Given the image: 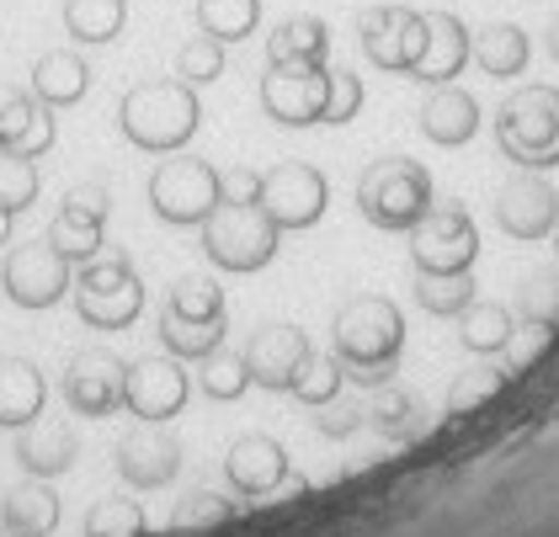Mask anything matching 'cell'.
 <instances>
[{"instance_id":"6da1fadb","label":"cell","mask_w":559,"mask_h":537,"mask_svg":"<svg viewBox=\"0 0 559 537\" xmlns=\"http://www.w3.org/2000/svg\"><path fill=\"white\" fill-rule=\"evenodd\" d=\"M400 351H405V314L394 309V298L379 293H357L346 298L331 320V357L357 389H384L400 372Z\"/></svg>"},{"instance_id":"7a4b0ae2","label":"cell","mask_w":559,"mask_h":537,"mask_svg":"<svg viewBox=\"0 0 559 537\" xmlns=\"http://www.w3.org/2000/svg\"><path fill=\"white\" fill-rule=\"evenodd\" d=\"M203 123V102L187 81H144L123 91L118 102V128L133 150H150V155H176L187 150V139Z\"/></svg>"},{"instance_id":"3957f363","label":"cell","mask_w":559,"mask_h":537,"mask_svg":"<svg viewBox=\"0 0 559 537\" xmlns=\"http://www.w3.org/2000/svg\"><path fill=\"white\" fill-rule=\"evenodd\" d=\"M496 144L516 170L559 166V91L555 85H522L496 112Z\"/></svg>"},{"instance_id":"277c9868","label":"cell","mask_w":559,"mask_h":537,"mask_svg":"<svg viewBox=\"0 0 559 537\" xmlns=\"http://www.w3.org/2000/svg\"><path fill=\"white\" fill-rule=\"evenodd\" d=\"M437 203V187H431V176L421 160H411V155H389V160H373V166L362 170V181H357V207H362V218L373 224V229H416L421 218H427V207Z\"/></svg>"},{"instance_id":"5b68a950","label":"cell","mask_w":559,"mask_h":537,"mask_svg":"<svg viewBox=\"0 0 559 537\" xmlns=\"http://www.w3.org/2000/svg\"><path fill=\"white\" fill-rule=\"evenodd\" d=\"M198 235H203V255L218 272H240V277L261 272L277 255V240H283V229L261 213V203H218L198 224Z\"/></svg>"},{"instance_id":"8992f818","label":"cell","mask_w":559,"mask_h":537,"mask_svg":"<svg viewBox=\"0 0 559 537\" xmlns=\"http://www.w3.org/2000/svg\"><path fill=\"white\" fill-rule=\"evenodd\" d=\"M70 293H75L81 320L96 325V331H129L133 320H139V309H144V283L133 277V261L123 250L81 261Z\"/></svg>"},{"instance_id":"52a82bcc","label":"cell","mask_w":559,"mask_h":537,"mask_svg":"<svg viewBox=\"0 0 559 537\" xmlns=\"http://www.w3.org/2000/svg\"><path fill=\"white\" fill-rule=\"evenodd\" d=\"M218 203H224L218 198V170L209 160L181 155V150H176V160H160L155 176H150V207H155V218H166L176 229H198Z\"/></svg>"},{"instance_id":"ba28073f","label":"cell","mask_w":559,"mask_h":537,"mask_svg":"<svg viewBox=\"0 0 559 537\" xmlns=\"http://www.w3.org/2000/svg\"><path fill=\"white\" fill-rule=\"evenodd\" d=\"M411 261L416 272H474L479 261V229L464 203H431L427 218L411 229Z\"/></svg>"},{"instance_id":"9c48e42d","label":"cell","mask_w":559,"mask_h":537,"mask_svg":"<svg viewBox=\"0 0 559 537\" xmlns=\"http://www.w3.org/2000/svg\"><path fill=\"white\" fill-rule=\"evenodd\" d=\"M261 213L288 235V229H314L325 218V203H331V181L304 160H288V166L261 170V192H257Z\"/></svg>"},{"instance_id":"30bf717a","label":"cell","mask_w":559,"mask_h":537,"mask_svg":"<svg viewBox=\"0 0 559 537\" xmlns=\"http://www.w3.org/2000/svg\"><path fill=\"white\" fill-rule=\"evenodd\" d=\"M325 81L331 70L314 59H288V64H266L261 75V112L283 128H309L325 112Z\"/></svg>"},{"instance_id":"8fae6325","label":"cell","mask_w":559,"mask_h":537,"mask_svg":"<svg viewBox=\"0 0 559 537\" xmlns=\"http://www.w3.org/2000/svg\"><path fill=\"white\" fill-rule=\"evenodd\" d=\"M357 43L368 53V64H379L389 75H411L427 43V16L411 5H368L357 16Z\"/></svg>"},{"instance_id":"7c38bea8","label":"cell","mask_w":559,"mask_h":537,"mask_svg":"<svg viewBox=\"0 0 559 537\" xmlns=\"http://www.w3.org/2000/svg\"><path fill=\"white\" fill-rule=\"evenodd\" d=\"M70 283H75L70 261L48 246V240L16 246L5 255V266H0V288H5V298H11L16 309H53V303L70 293Z\"/></svg>"},{"instance_id":"4fadbf2b","label":"cell","mask_w":559,"mask_h":537,"mask_svg":"<svg viewBox=\"0 0 559 537\" xmlns=\"http://www.w3.org/2000/svg\"><path fill=\"white\" fill-rule=\"evenodd\" d=\"M187 394H192V378L171 351L166 357H139V362L123 368V410L139 415V420H171V415H181Z\"/></svg>"},{"instance_id":"5bb4252c","label":"cell","mask_w":559,"mask_h":537,"mask_svg":"<svg viewBox=\"0 0 559 537\" xmlns=\"http://www.w3.org/2000/svg\"><path fill=\"white\" fill-rule=\"evenodd\" d=\"M496 224L512 235V240H549L559 224V192L544 170H516L512 181L501 187L496 198Z\"/></svg>"},{"instance_id":"9a60e30c","label":"cell","mask_w":559,"mask_h":537,"mask_svg":"<svg viewBox=\"0 0 559 537\" xmlns=\"http://www.w3.org/2000/svg\"><path fill=\"white\" fill-rule=\"evenodd\" d=\"M123 368L112 351H81L70 357L64 368V405L75 415H91V420H107L112 410H123Z\"/></svg>"},{"instance_id":"2e32d148","label":"cell","mask_w":559,"mask_h":537,"mask_svg":"<svg viewBox=\"0 0 559 537\" xmlns=\"http://www.w3.org/2000/svg\"><path fill=\"white\" fill-rule=\"evenodd\" d=\"M181 468V442L166 431V420H139L129 437L118 442V474L133 490H160L171 485Z\"/></svg>"},{"instance_id":"e0dca14e","label":"cell","mask_w":559,"mask_h":537,"mask_svg":"<svg viewBox=\"0 0 559 537\" xmlns=\"http://www.w3.org/2000/svg\"><path fill=\"white\" fill-rule=\"evenodd\" d=\"M53 107H44L33 91L22 85H0V150L5 155H22V160H38L53 150Z\"/></svg>"},{"instance_id":"ac0fdd59","label":"cell","mask_w":559,"mask_h":537,"mask_svg":"<svg viewBox=\"0 0 559 537\" xmlns=\"http://www.w3.org/2000/svg\"><path fill=\"white\" fill-rule=\"evenodd\" d=\"M309 335L299 325H261L246 346V368H251V383L272 389V394H288L294 378H299L304 357H309Z\"/></svg>"},{"instance_id":"d6986e66","label":"cell","mask_w":559,"mask_h":537,"mask_svg":"<svg viewBox=\"0 0 559 537\" xmlns=\"http://www.w3.org/2000/svg\"><path fill=\"white\" fill-rule=\"evenodd\" d=\"M224 479H229V490L246 500H261L272 496L283 479H288V453H283V442L277 437H240L229 453H224Z\"/></svg>"},{"instance_id":"ffe728a7","label":"cell","mask_w":559,"mask_h":537,"mask_svg":"<svg viewBox=\"0 0 559 537\" xmlns=\"http://www.w3.org/2000/svg\"><path fill=\"white\" fill-rule=\"evenodd\" d=\"M75 457H81V442H75L70 420H44L38 415L33 426L16 431V463H22L27 479H59V474L75 468Z\"/></svg>"},{"instance_id":"44dd1931","label":"cell","mask_w":559,"mask_h":537,"mask_svg":"<svg viewBox=\"0 0 559 537\" xmlns=\"http://www.w3.org/2000/svg\"><path fill=\"white\" fill-rule=\"evenodd\" d=\"M421 16H427V43H421V59H416L411 81L448 85L469 64V27L453 11H421Z\"/></svg>"},{"instance_id":"7402d4cb","label":"cell","mask_w":559,"mask_h":537,"mask_svg":"<svg viewBox=\"0 0 559 537\" xmlns=\"http://www.w3.org/2000/svg\"><path fill=\"white\" fill-rule=\"evenodd\" d=\"M416 123H421V133H427L431 144L459 150V144H469L474 133H479V102L453 81L431 85L427 102H421V112H416Z\"/></svg>"},{"instance_id":"603a6c76","label":"cell","mask_w":559,"mask_h":537,"mask_svg":"<svg viewBox=\"0 0 559 537\" xmlns=\"http://www.w3.org/2000/svg\"><path fill=\"white\" fill-rule=\"evenodd\" d=\"M44 399H48V383L38 362L27 357H0V426L5 431H22L44 415Z\"/></svg>"},{"instance_id":"cb8c5ba5","label":"cell","mask_w":559,"mask_h":537,"mask_svg":"<svg viewBox=\"0 0 559 537\" xmlns=\"http://www.w3.org/2000/svg\"><path fill=\"white\" fill-rule=\"evenodd\" d=\"M27 91H33L44 107H53V112H59V107H75L91 91V64L81 53H70V48H48L44 59L33 64Z\"/></svg>"},{"instance_id":"d4e9b609","label":"cell","mask_w":559,"mask_h":537,"mask_svg":"<svg viewBox=\"0 0 559 537\" xmlns=\"http://www.w3.org/2000/svg\"><path fill=\"white\" fill-rule=\"evenodd\" d=\"M527 33L516 22H485L479 33H469V59L490 75V81H512L527 70Z\"/></svg>"},{"instance_id":"484cf974","label":"cell","mask_w":559,"mask_h":537,"mask_svg":"<svg viewBox=\"0 0 559 537\" xmlns=\"http://www.w3.org/2000/svg\"><path fill=\"white\" fill-rule=\"evenodd\" d=\"M368 426L384 437V442H394V448H405V442H421L431 431V410L411 394V389H389L368 405Z\"/></svg>"},{"instance_id":"4316f807","label":"cell","mask_w":559,"mask_h":537,"mask_svg":"<svg viewBox=\"0 0 559 537\" xmlns=\"http://www.w3.org/2000/svg\"><path fill=\"white\" fill-rule=\"evenodd\" d=\"M5 527L16 537H48L59 527V496L48 479H22L16 490H5Z\"/></svg>"},{"instance_id":"83f0119b","label":"cell","mask_w":559,"mask_h":537,"mask_svg":"<svg viewBox=\"0 0 559 537\" xmlns=\"http://www.w3.org/2000/svg\"><path fill=\"white\" fill-rule=\"evenodd\" d=\"M512 331H516L512 309H507V303H490V298H474L469 309L459 314V341H464V351H474V357L507 351Z\"/></svg>"},{"instance_id":"f1b7e54d","label":"cell","mask_w":559,"mask_h":537,"mask_svg":"<svg viewBox=\"0 0 559 537\" xmlns=\"http://www.w3.org/2000/svg\"><path fill=\"white\" fill-rule=\"evenodd\" d=\"M129 0H64V33L86 48H102L123 33Z\"/></svg>"},{"instance_id":"f546056e","label":"cell","mask_w":559,"mask_h":537,"mask_svg":"<svg viewBox=\"0 0 559 537\" xmlns=\"http://www.w3.org/2000/svg\"><path fill=\"white\" fill-rule=\"evenodd\" d=\"M325 48H331V27H325L320 16H288V22L266 38V59H272V64H288V59L325 64Z\"/></svg>"},{"instance_id":"4dcf8cb0","label":"cell","mask_w":559,"mask_h":537,"mask_svg":"<svg viewBox=\"0 0 559 537\" xmlns=\"http://www.w3.org/2000/svg\"><path fill=\"white\" fill-rule=\"evenodd\" d=\"M198 27L218 43H246L261 27V0H198Z\"/></svg>"},{"instance_id":"1f68e13d","label":"cell","mask_w":559,"mask_h":537,"mask_svg":"<svg viewBox=\"0 0 559 537\" xmlns=\"http://www.w3.org/2000/svg\"><path fill=\"white\" fill-rule=\"evenodd\" d=\"M166 314L176 320H192V325H209V320H229V309H224V288H218L214 277H176L171 283V298H166Z\"/></svg>"},{"instance_id":"d6a6232c","label":"cell","mask_w":559,"mask_h":537,"mask_svg":"<svg viewBox=\"0 0 559 537\" xmlns=\"http://www.w3.org/2000/svg\"><path fill=\"white\" fill-rule=\"evenodd\" d=\"M224 331L229 320H209V325H192V320H176L160 309V346L171 351L176 362H203L214 346H224Z\"/></svg>"},{"instance_id":"836d02e7","label":"cell","mask_w":559,"mask_h":537,"mask_svg":"<svg viewBox=\"0 0 559 537\" xmlns=\"http://www.w3.org/2000/svg\"><path fill=\"white\" fill-rule=\"evenodd\" d=\"M102 229H107L102 218H81V213L59 207V218L48 224L44 240L59 250V255H64L70 266H81V261H91V255H102V246H107V240H102Z\"/></svg>"},{"instance_id":"e575fe53","label":"cell","mask_w":559,"mask_h":537,"mask_svg":"<svg viewBox=\"0 0 559 537\" xmlns=\"http://www.w3.org/2000/svg\"><path fill=\"white\" fill-rule=\"evenodd\" d=\"M416 303L427 314H464L474 303V272H416Z\"/></svg>"},{"instance_id":"d590c367","label":"cell","mask_w":559,"mask_h":537,"mask_svg":"<svg viewBox=\"0 0 559 537\" xmlns=\"http://www.w3.org/2000/svg\"><path fill=\"white\" fill-rule=\"evenodd\" d=\"M198 383H203V394L218 399V405H229V399H240L246 389H251V368H246V351H229V346H214L203 362H198Z\"/></svg>"},{"instance_id":"8d00e7d4","label":"cell","mask_w":559,"mask_h":537,"mask_svg":"<svg viewBox=\"0 0 559 537\" xmlns=\"http://www.w3.org/2000/svg\"><path fill=\"white\" fill-rule=\"evenodd\" d=\"M507 383H512V372L507 368H469L453 378V389H448V415H474L485 410L490 399H501L507 394Z\"/></svg>"},{"instance_id":"74e56055","label":"cell","mask_w":559,"mask_h":537,"mask_svg":"<svg viewBox=\"0 0 559 537\" xmlns=\"http://www.w3.org/2000/svg\"><path fill=\"white\" fill-rule=\"evenodd\" d=\"M342 383H346V372H342V362H336V357H325V351H309L288 394H294V399H304L309 410H320V405H331V399L342 394Z\"/></svg>"},{"instance_id":"f35d334b","label":"cell","mask_w":559,"mask_h":537,"mask_svg":"<svg viewBox=\"0 0 559 537\" xmlns=\"http://www.w3.org/2000/svg\"><path fill=\"white\" fill-rule=\"evenodd\" d=\"M144 505L129 496H107L91 505L86 516V537H144Z\"/></svg>"},{"instance_id":"ab89813d","label":"cell","mask_w":559,"mask_h":537,"mask_svg":"<svg viewBox=\"0 0 559 537\" xmlns=\"http://www.w3.org/2000/svg\"><path fill=\"white\" fill-rule=\"evenodd\" d=\"M218 75H224V43L218 38L198 33L192 43L176 48V81H187L192 91H198V85H214Z\"/></svg>"},{"instance_id":"60d3db41","label":"cell","mask_w":559,"mask_h":537,"mask_svg":"<svg viewBox=\"0 0 559 537\" xmlns=\"http://www.w3.org/2000/svg\"><path fill=\"white\" fill-rule=\"evenodd\" d=\"M33 203H38V166L0 150V207L16 218V213H27Z\"/></svg>"},{"instance_id":"b9f144b4","label":"cell","mask_w":559,"mask_h":537,"mask_svg":"<svg viewBox=\"0 0 559 537\" xmlns=\"http://www.w3.org/2000/svg\"><path fill=\"white\" fill-rule=\"evenodd\" d=\"M235 516V500H224L218 490H192L171 511V527L176 533H203V527H224Z\"/></svg>"},{"instance_id":"7bdbcfd3","label":"cell","mask_w":559,"mask_h":537,"mask_svg":"<svg viewBox=\"0 0 559 537\" xmlns=\"http://www.w3.org/2000/svg\"><path fill=\"white\" fill-rule=\"evenodd\" d=\"M555 335H559V325H544V320H522V325L512 331V341H507V351H501V357H507L501 368H507V372H527L533 362H538V357H544V351H549V346H555Z\"/></svg>"},{"instance_id":"ee69618b","label":"cell","mask_w":559,"mask_h":537,"mask_svg":"<svg viewBox=\"0 0 559 537\" xmlns=\"http://www.w3.org/2000/svg\"><path fill=\"white\" fill-rule=\"evenodd\" d=\"M362 112V81L352 75V70H331V81H325V112H320V123H352Z\"/></svg>"},{"instance_id":"f6af8a7d","label":"cell","mask_w":559,"mask_h":537,"mask_svg":"<svg viewBox=\"0 0 559 537\" xmlns=\"http://www.w3.org/2000/svg\"><path fill=\"white\" fill-rule=\"evenodd\" d=\"M522 320L559 325V272H533L522 283Z\"/></svg>"},{"instance_id":"bcb514c9","label":"cell","mask_w":559,"mask_h":537,"mask_svg":"<svg viewBox=\"0 0 559 537\" xmlns=\"http://www.w3.org/2000/svg\"><path fill=\"white\" fill-rule=\"evenodd\" d=\"M362 420H368V410H357L352 399H342V394H336L331 405H320V415H314V431H320V437H336V442H342V437H352V431H357Z\"/></svg>"},{"instance_id":"7dc6e473","label":"cell","mask_w":559,"mask_h":537,"mask_svg":"<svg viewBox=\"0 0 559 537\" xmlns=\"http://www.w3.org/2000/svg\"><path fill=\"white\" fill-rule=\"evenodd\" d=\"M64 207H70V213H81V218H102V224H107L112 198H107V187H102V181H81V187H70V192H64Z\"/></svg>"},{"instance_id":"c3c4849f","label":"cell","mask_w":559,"mask_h":537,"mask_svg":"<svg viewBox=\"0 0 559 537\" xmlns=\"http://www.w3.org/2000/svg\"><path fill=\"white\" fill-rule=\"evenodd\" d=\"M257 192H261V170H251V166L218 170V198L224 203H257Z\"/></svg>"},{"instance_id":"681fc988","label":"cell","mask_w":559,"mask_h":537,"mask_svg":"<svg viewBox=\"0 0 559 537\" xmlns=\"http://www.w3.org/2000/svg\"><path fill=\"white\" fill-rule=\"evenodd\" d=\"M0 246H11V213L0 207Z\"/></svg>"},{"instance_id":"f907efd6","label":"cell","mask_w":559,"mask_h":537,"mask_svg":"<svg viewBox=\"0 0 559 537\" xmlns=\"http://www.w3.org/2000/svg\"><path fill=\"white\" fill-rule=\"evenodd\" d=\"M549 53H555V59H559V16H555V22H549Z\"/></svg>"},{"instance_id":"816d5d0a","label":"cell","mask_w":559,"mask_h":537,"mask_svg":"<svg viewBox=\"0 0 559 537\" xmlns=\"http://www.w3.org/2000/svg\"><path fill=\"white\" fill-rule=\"evenodd\" d=\"M555 255H559V224H555Z\"/></svg>"}]
</instances>
